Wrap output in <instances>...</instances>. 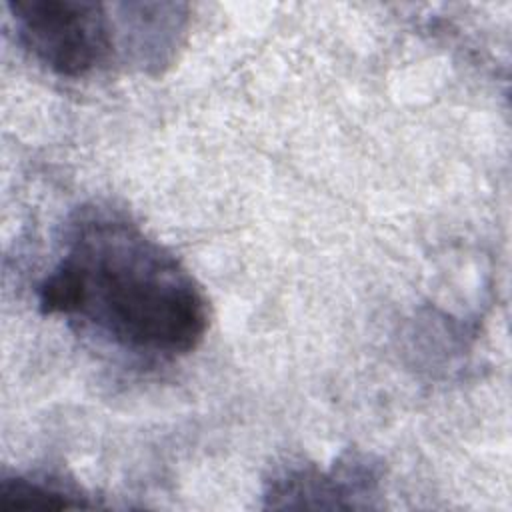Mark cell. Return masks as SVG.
I'll return each instance as SVG.
<instances>
[{"instance_id": "obj_1", "label": "cell", "mask_w": 512, "mask_h": 512, "mask_svg": "<svg viewBox=\"0 0 512 512\" xmlns=\"http://www.w3.org/2000/svg\"><path fill=\"white\" fill-rule=\"evenodd\" d=\"M40 310L146 358L192 352L208 330V300L192 274L136 222L82 208L38 288Z\"/></svg>"}, {"instance_id": "obj_2", "label": "cell", "mask_w": 512, "mask_h": 512, "mask_svg": "<svg viewBox=\"0 0 512 512\" xmlns=\"http://www.w3.org/2000/svg\"><path fill=\"white\" fill-rule=\"evenodd\" d=\"M8 10L20 44L58 76L80 78L114 58L116 28L102 2L14 0Z\"/></svg>"}, {"instance_id": "obj_3", "label": "cell", "mask_w": 512, "mask_h": 512, "mask_svg": "<svg viewBox=\"0 0 512 512\" xmlns=\"http://www.w3.org/2000/svg\"><path fill=\"white\" fill-rule=\"evenodd\" d=\"M368 480H372V470H364V464L358 460L344 462L338 470L330 472L298 468L272 480L266 498L272 500L270 504L284 500L280 506H308L310 498L316 500L314 506H324V498H332V506H338L336 498L368 494L372 488Z\"/></svg>"}, {"instance_id": "obj_4", "label": "cell", "mask_w": 512, "mask_h": 512, "mask_svg": "<svg viewBox=\"0 0 512 512\" xmlns=\"http://www.w3.org/2000/svg\"><path fill=\"white\" fill-rule=\"evenodd\" d=\"M86 506L82 498L62 490L54 482L36 478H4L0 482V510H62Z\"/></svg>"}]
</instances>
